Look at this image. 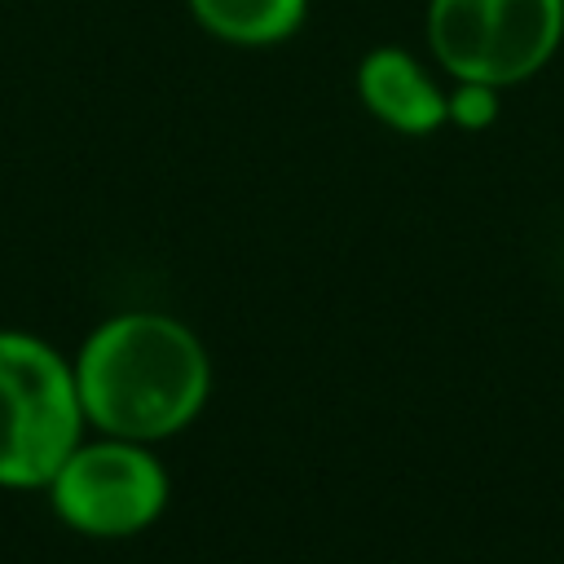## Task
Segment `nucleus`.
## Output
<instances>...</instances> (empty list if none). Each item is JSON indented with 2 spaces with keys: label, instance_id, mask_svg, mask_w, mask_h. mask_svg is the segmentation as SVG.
I'll return each mask as SVG.
<instances>
[{
  "label": "nucleus",
  "instance_id": "5",
  "mask_svg": "<svg viewBox=\"0 0 564 564\" xmlns=\"http://www.w3.org/2000/svg\"><path fill=\"white\" fill-rule=\"evenodd\" d=\"M361 110L397 137H432L445 128L449 79L405 44H370L352 66Z\"/></svg>",
  "mask_w": 564,
  "mask_h": 564
},
{
  "label": "nucleus",
  "instance_id": "4",
  "mask_svg": "<svg viewBox=\"0 0 564 564\" xmlns=\"http://www.w3.org/2000/svg\"><path fill=\"white\" fill-rule=\"evenodd\" d=\"M44 498L70 533L119 542L145 533L167 511L172 480L154 445L84 432V441L48 476Z\"/></svg>",
  "mask_w": 564,
  "mask_h": 564
},
{
  "label": "nucleus",
  "instance_id": "3",
  "mask_svg": "<svg viewBox=\"0 0 564 564\" xmlns=\"http://www.w3.org/2000/svg\"><path fill=\"white\" fill-rule=\"evenodd\" d=\"M423 44L445 79L516 88L564 48V0H427Z\"/></svg>",
  "mask_w": 564,
  "mask_h": 564
},
{
  "label": "nucleus",
  "instance_id": "7",
  "mask_svg": "<svg viewBox=\"0 0 564 564\" xmlns=\"http://www.w3.org/2000/svg\"><path fill=\"white\" fill-rule=\"evenodd\" d=\"M502 110V88L476 84V79H449V101H445V128L458 132H485L498 123Z\"/></svg>",
  "mask_w": 564,
  "mask_h": 564
},
{
  "label": "nucleus",
  "instance_id": "6",
  "mask_svg": "<svg viewBox=\"0 0 564 564\" xmlns=\"http://www.w3.org/2000/svg\"><path fill=\"white\" fill-rule=\"evenodd\" d=\"M189 22L229 48H278L295 40L313 0H185Z\"/></svg>",
  "mask_w": 564,
  "mask_h": 564
},
{
  "label": "nucleus",
  "instance_id": "1",
  "mask_svg": "<svg viewBox=\"0 0 564 564\" xmlns=\"http://www.w3.org/2000/svg\"><path fill=\"white\" fill-rule=\"evenodd\" d=\"M93 432L159 445L185 432L212 397V352L172 313L123 308L101 317L70 357Z\"/></svg>",
  "mask_w": 564,
  "mask_h": 564
},
{
  "label": "nucleus",
  "instance_id": "2",
  "mask_svg": "<svg viewBox=\"0 0 564 564\" xmlns=\"http://www.w3.org/2000/svg\"><path fill=\"white\" fill-rule=\"evenodd\" d=\"M84 432L70 357L31 330H0V489H44Z\"/></svg>",
  "mask_w": 564,
  "mask_h": 564
}]
</instances>
